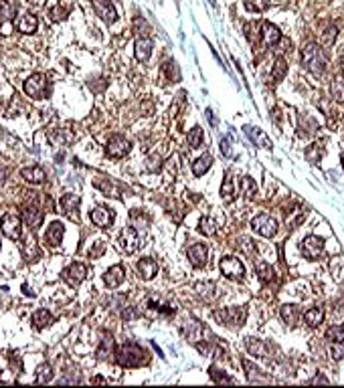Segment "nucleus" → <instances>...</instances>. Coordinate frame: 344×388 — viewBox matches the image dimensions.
Segmentation results:
<instances>
[{
    "label": "nucleus",
    "mask_w": 344,
    "mask_h": 388,
    "mask_svg": "<svg viewBox=\"0 0 344 388\" xmlns=\"http://www.w3.org/2000/svg\"><path fill=\"white\" fill-rule=\"evenodd\" d=\"M116 360L124 368H136L148 362V352L134 342H126L116 350Z\"/></svg>",
    "instance_id": "obj_1"
},
{
    "label": "nucleus",
    "mask_w": 344,
    "mask_h": 388,
    "mask_svg": "<svg viewBox=\"0 0 344 388\" xmlns=\"http://www.w3.org/2000/svg\"><path fill=\"white\" fill-rule=\"evenodd\" d=\"M302 63H304V67H306L308 71H312L314 75H320V73L324 71V65H326V59H324L322 49H320L318 45H314V43L306 45L304 51H302Z\"/></svg>",
    "instance_id": "obj_2"
},
{
    "label": "nucleus",
    "mask_w": 344,
    "mask_h": 388,
    "mask_svg": "<svg viewBox=\"0 0 344 388\" xmlns=\"http://www.w3.org/2000/svg\"><path fill=\"white\" fill-rule=\"evenodd\" d=\"M24 93L32 99H41L43 95L49 93V81L43 73H35L24 81Z\"/></svg>",
    "instance_id": "obj_3"
},
{
    "label": "nucleus",
    "mask_w": 344,
    "mask_h": 388,
    "mask_svg": "<svg viewBox=\"0 0 344 388\" xmlns=\"http://www.w3.org/2000/svg\"><path fill=\"white\" fill-rule=\"evenodd\" d=\"M245 316H247L245 307H225V309L215 312V318H217L219 322H223L225 326H231V328H239V326H243Z\"/></svg>",
    "instance_id": "obj_4"
},
{
    "label": "nucleus",
    "mask_w": 344,
    "mask_h": 388,
    "mask_svg": "<svg viewBox=\"0 0 344 388\" xmlns=\"http://www.w3.org/2000/svg\"><path fill=\"white\" fill-rule=\"evenodd\" d=\"M251 228L257 232V235H261V237H273L276 232H278V222H276V218H271L269 214H259V216H255L253 220H251Z\"/></svg>",
    "instance_id": "obj_5"
},
{
    "label": "nucleus",
    "mask_w": 344,
    "mask_h": 388,
    "mask_svg": "<svg viewBox=\"0 0 344 388\" xmlns=\"http://www.w3.org/2000/svg\"><path fill=\"white\" fill-rule=\"evenodd\" d=\"M219 267H221V273H223L227 279H243V275H245V267H243V263H241L237 257H225V259H221Z\"/></svg>",
    "instance_id": "obj_6"
},
{
    "label": "nucleus",
    "mask_w": 344,
    "mask_h": 388,
    "mask_svg": "<svg viewBox=\"0 0 344 388\" xmlns=\"http://www.w3.org/2000/svg\"><path fill=\"white\" fill-rule=\"evenodd\" d=\"M63 281L69 285V287H77L85 277H87V267L83 263H71L63 273H61Z\"/></svg>",
    "instance_id": "obj_7"
},
{
    "label": "nucleus",
    "mask_w": 344,
    "mask_h": 388,
    "mask_svg": "<svg viewBox=\"0 0 344 388\" xmlns=\"http://www.w3.org/2000/svg\"><path fill=\"white\" fill-rule=\"evenodd\" d=\"M0 228H2V232H4L8 239L18 241V239H20V216L14 214V212L4 214L2 220H0Z\"/></svg>",
    "instance_id": "obj_8"
},
{
    "label": "nucleus",
    "mask_w": 344,
    "mask_h": 388,
    "mask_svg": "<svg viewBox=\"0 0 344 388\" xmlns=\"http://www.w3.org/2000/svg\"><path fill=\"white\" fill-rule=\"evenodd\" d=\"M118 245H120V249H122L126 255H132V253L140 247V237H138V230H136V228H132V226L124 228V230H122V235H120V239H118Z\"/></svg>",
    "instance_id": "obj_9"
},
{
    "label": "nucleus",
    "mask_w": 344,
    "mask_h": 388,
    "mask_svg": "<svg viewBox=\"0 0 344 388\" xmlns=\"http://www.w3.org/2000/svg\"><path fill=\"white\" fill-rule=\"evenodd\" d=\"M322 251H324V241H322L320 237L310 235V237L304 239V243H302V255H304L306 259L316 261V259L322 255Z\"/></svg>",
    "instance_id": "obj_10"
},
{
    "label": "nucleus",
    "mask_w": 344,
    "mask_h": 388,
    "mask_svg": "<svg viewBox=\"0 0 344 388\" xmlns=\"http://www.w3.org/2000/svg\"><path fill=\"white\" fill-rule=\"evenodd\" d=\"M106 152H108L110 158H124L130 152V142L126 138H122V136H112L108 140Z\"/></svg>",
    "instance_id": "obj_11"
},
{
    "label": "nucleus",
    "mask_w": 344,
    "mask_h": 388,
    "mask_svg": "<svg viewBox=\"0 0 344 388\" xmlns=\"http://www.w3.org/2000/svg\"><path fill=\"white\" fill-rule=\"evenodd\" d=\"M61 210L71 218V220H79V196L77 194H65L61 198Z\"/></svg>",
    "instance_id": "obj_12"
},
{
    "label": "nucleus",
    "mask_w": 344,
    "mask_h": 388,
    "mask_svg": "<svg viewBox=\"0 0 344 388\" xmlns=\"http://www.w3.org/2000/svg\"><path fill=\"white\" fill-rule=\"evenodd\" d=\"M93 8H95L97 16H101V20H106L108 24H112L118 18V12H116L112 0H93Z\"/></svg>",
    "instance_id": "obj_13"
},
{
    "label": "nucleus",
    "mask_w": 344,
    "mask_h": 388,
    "mask_svg": "<svg viewBox=\"0 0 344 388\" xmlns=\"http://www.w3.org/2000/svg\"><path fill=\"white\" fill-rule=\"evenodd\" d=\"M243 132H245V136L255 144V146H259V148H265V150H271V140L263 134V130H259V128H253V126H245L243 128Z\"/></svg>",
    "instance_id": "obj_14"
},
{
    "label": "nucleus",
    "mask_w": 344,
    "mask_h": 388,
    "mask_svg": "<svg viewBox=\"0 0 344 388\" xmlns=\"http://www.w3.org/2000/svg\"><path fill=\"white\" fill-rule=\"evenodd\" d=\"M207 257H209V251H207V247L200 245V243H194V245L188 249V261H190L192 267H196V269H200V267L207 265Z\"/></svg>",
    "instance_id": "obj_15"
},
{
    "label": "nucleus",
    "mask_w": 344,
    "mask_h": 388,
    "mask_svg": "<svg viewBox=\"0 0 344 388\" xmlns=\"http://www.w3.org/2000/svg\"><path fill=\"white\" fill-rule=\"evenodd\" d=\"M124 279H126V269L122 267V265H114V267H110L106 273H104V281H106V285L108 287H120L122 283H124Z\"/></svg>",
    "instance_id": "obj_16"
},
{
    "label": "nucleus",
    "mask_w": 344,
    "mask_h": 388,
    "mask_svg": "<svg viewBox=\"0 0 344 388\" xmlns=\"http://www.w3.org/2000/svg\"><path fill=\"white\" fill-rule=\"evenodd\" d=\"M14 26H16L20 32H24V34H32V32L37 30V26H39V20H37V16H35V14L24 12V14L16 16Z\"/></svg>",
    "instance_id": "obj_17"
},
{
    "label": "nucleus",
    "mask_w": 344,
    "mask_h": 388,
    "mask_svg": "<svg viewBox=\"0 0 344 388\" xmlns=\"http://www.w3.org/2000/svg\"><path fill=\"white\" fill-rule=\"evenodd\" d=\"M89 216H91V222H93L95 226H99V228H108V226H112V222H114V212H112L110 208H104V206L91 210Z\"/></svg>",
    "instance_id": "obj_18"
},
{
    "label": "nucleus",
    "mask_w": 344,
    "mask_h": 388,
    "mask_svg": "<svg viewBox=\"0 0 344 388\" xmlns=\"http://www.w3.org/2000/svg\"><path fill=\"white\" fill-rule=\"evenodd\" d=\"M24 222H26V226L30 230H37L43 224V210L37 204H28L24 208Z\"/></svg>",
    "instance_id": "obj_19"
},
{
    "label": "nucleus",
    "mask_w": 344,
    "mask_h": 388,
    "mask_svg": "<svg viewBox=\"0 0 344 388\" xmlns=\"http://www.w3.org/2000/svg\"><path fill=\"white\" fill-rule=\"evenodd\" d=\"M63 235H65V226H63L59 220H55V222H51V226L47 228L45 241H47L49 247H59L61 241H63Z\"/></svg>",
    "instance_id": "obj_20"
},
{
    "label": "nucleus",
    "mask_w": 344,
    "mask_h": 388,
    "mask_svg": "<svg viewBox=\"0 0 344 388\" xmlns=\"http://www.w3.org/2000/svg\"><path fill=\"white\" fill-rule=\"evenodd\" d=\"M136 269H138L140 277H142V279H146V281H150L152 277H156V275H158V263H156L154 259H150V257L142 259V261L136 265Z\"/></svg>",
    "instance_id": "obj_21"
},
{
    "label": "nucleus",
    "mask_w": 344,
    "mask_h": 388,
    "mask_svg": "<svg viewBox=\"0 0 344 388\" xmlns=\"http://www.w3.org/2000/svg\"><path fill=\"white\" fill-rule=\"evenodd\" d=\"M261 34H263L265 45H269V47L278 45V43H280V38H282L280 28H278L276 24H271V22H263V24H261Z\"/></svg>",
    "instance_id": "obj_22"
},
{
    "label": "nucleus",
    "mask_w": 344,
    "mask_h": 388,
    "mask_svg": "<svg viewBox=\"0 0 344 388\" xmlns=\"http://www.w3.org/2000/svg\"><path fill=\"white\" fill-rule=\"evenodd\" d=\"M20 176L30 184H43L45 182V170L41 166H28L20 170Z\"/></svg>",
    "instance_id": "obj_23"
},
{
    "label": "nucleus",
    "mask_w": 344,
    "mask_h": 388,
    "mask_svg": "<svg viewBox=\"0 0 344 388\" xmlns=\"http://www.w3.org/2000/svg\"><path fill=\"white\" fill-rule=\"evenodd\" d=\"M182 330H184L186 338H188L192 344H198V342L202 340V326H200L198 322H194V320H186Z\"/></svg>",
    "instance_id": "obj_24"
},
{
    "label": "nucleus",
    "mask_w": 344,
    "mask_h": 388,
    "mask_svg": "<svg viewBox=\"0 0 344 388\" xmlns=\"http://www.w3.org/2000/svg\"><path fill=\"white\" fill-rule=\"evenodd\" d=\"M150 55H152V41L148 36H140L136 41V59L144 63L150 59Z\"/></svg>",
    "instance_id": "obj_25"
},
{
    "label": "nucleus",
    "mask_w": 344,
    "mask_h": 388,
    "mask_svg": "<svg viewBox=\"0 0 344 388\" xmlns=\"http://www.w3.org/2000/svg\"><path fill=\"white\" fill-rule=\"evenodd\" d=\"M114 338H112V334H106L104 338H101V344H99V348H97V358L99 360H108V358H112L114 356Z\"/></svg>",
    "instance_id": "obj_26"
},
{
    "label": "nucleus",
    "mask_w": 344,
    "mask_h": 388,
    "mask_svg": "<svg viewBox=\"0 0 344 388\" xmlns=\"http://www.w3.org/2000/svg\"><path fill=\"white\" fill-rule=\"evenodd\" d=\"M93 184L101 190V192L110 194V196H114V198H122V192H120V188L112 182V180H108V178H104V176H97L95 180H93Z\"/></svg>",
    "instance_id": "obj_27"
},
{
    "label": "nucleus",
    "mask_w": 344,
    "mask_h": 388,
    "mask_svg": "<svg viewBox=\"0 0 344 388\" xmlns=\"http://www.w3.org/2000/svg\"><path fill=\"white\" fill-rule=\"evenodd\" d=\"M304 320H306V324H308L310 328H316V326H320V324L324 322V309H322V307H310V309L304 314Z\"/></svg>",
    "instance_id": "obj_28"
},
{
    "label": "nucleus",
    "mask_w": 344,
    "mask_h": 388,
    "mask_svg": "<svg viewBox=\"0 0 344 388\" xmlns=\"http://www.w3.org/2000/svg\"><path fill=\"white\" fill-rule=\"evenodd\" d=\"M53 324V316L47 312V309H37L35 314H32V326L37 328V330H43V328H47V326H51Z\"/></svg>",
    "instance_id": "obj_29"
},
{
    "label": "nucleus",
    "mask_w": 344,
    "mask_h": 388,
    "mask_svg": "<svg viewBox=\"0 0 344 388\" xmlns=\"http://www.w3.org/2000/svg\"><path fill=\"white\" fill-rule=\"evenodd\" d=\"M322 156H324V142H316L306 150V160L310 164H318L322 160Z\"/></svg>",
    "instance_id": "obj_30"
},
{
    "label": "nucleus",
    "mask_w": 344,
    "mask_h": 388,
    "mask_svg": "<svg viewBox=\"0 0 344 388\" xmlns=\"http://www.w3.org/2000/svg\"><path fill=\"white\" fill-rule=\"evenodd\" d=\"M196 291L200 297H204L207 301L217 297V285L213 281H204V283H196Z\"/></svg>",
    "instance_id": "obj_31"
},
{
    "label": "nucleus",
    "mask_w": 344,
    "mask_h": 388,
    "mask_svg": "<svg viewBox=\"0 0 344 388\" xmlns=\"http://www.w3.org/2000/svg\"><path fill=\"white\" fill-rule=\"evenodd\" d=\"M211 164H213V158H211L209 154L200 156L196 162H192V174H194V176H202V174L211 168Z\"/></svg>",
    "instance_id": "obj_32"
},
{
    "label": "nucleus",
    "mask_w": 344,
    "mask_h": 388,
    "mask_svg": "<svg viewBox=\"0 0 344 388\" xmlns=\"http://www.w3.org/2000/svg\"><path fill=\"white\" fill-rule=\"evenodd\" d=\"M243 366H245V370H247V378H249V382H259V384L269 382V378H267V376H261V370H259L257 366H251V362L245 360Z\"/></svg>",
    "instance_id": "obj_33"
},
{
    "label": "nucleus",
    "mask_w": 344,
    "mask_h": 388,
    "mask_svg": "<svg viewBox=\"0 0 344 388\" xmlns=\"http://www.w3.org/2000/svg\"><path fill=\"white\" fill-rule=\"evenodd\" d=\"M16 14V2L14 0H2L0 2V18L2 20H12Z\"/></svg>",
    "instance_id": "obj_34"
},
{
    "label": "nucleus",
    "mask_w": 344,
    "mask_h": 388,
    "mask_svg": "<svg viewBox=\"0 0 344 388\" xmlns=\"http://www.w3.org/2000/svg\"><path fill=\"white\" fill-rule=\"evenodd\" d=\"M221 194H223V200L229 204V202H233V198H235V186H233V178L227 174L225 176V180H223V186H221Z\"/></svg>",
    "instance_id": "obj_35"
},
{
    "label": "nucleus",
    "mask_w": 344,
    "mask_h": 388,
    "mask_svg": "<svg viewBox=\"0 0 344 388\" xmlns=\"http://www.w3.org/2000/svg\"><path fill=\"white\" fill-rule=\"evenodd\" d=\"M186 144H188L190 148H198V146H202V130H200L198 126H196V128H192V130L188 132Z\"/></svg>",
    "instance_id": "obj_36"
},
{
    "label": "nucleus",
    "mask_w": 344,
    "mask_h": 388,
    "mask_svg": "<svg viewBox=\"0 0 344 388\" xmlns=\"http://www.w3.org/2000/svg\"><path fill=\"white\" fill-rule=\"evenodd\" d=\"M247 348H249V352L253 354V356H259V358H267L265 354V344H261L259 340H251V338H247Z\"/></svg>",
    "instance_id": "obj_37"
},
{
    "label": "nucleus",
    "mask_w": 344,
    "mask_h": 388,
    "mask_svg": "<svg viewBox=\"0 0 344 388\" xmlns=\"http://www.w3.org/2000/svg\"><path fill=\"white\" fill-rule=\"evenodd\" d=\"M51 380H53V368H51L49 364L39 366V372H37V382H39V384H47V382H51Z\"/></svg>",
    "instance_id": "obj_38"
},
{
    "label": "nucleus",
    "mask_w": 344,
    "mask_h": 388,
    "mask_svg": "<svg viewBox=\"0 0 344 388\" xmlns=\"http://www.w3.org/2000/svg\"><path fill=\"white\" fill-rule=\"evenodd\" d=\"M298 316H300V309H298L296 305H284V307H282V318H284L288 324H296Z\"/></svg>",
    "instance_id": "obj_39"
},
{
    "label": "nucleus",
    "mask_w": 344,
    "mask_h": 388,
    "mask_svg": "<svg viewBox=\"0 0 344 388\" xmlns=\"http://www.w3.org/2000/svg\"><path fill=\"white\" fill-rule=\"evenodd\" d=\"M286 71H288V63H286V59H278L276 65H273V73H271V77H273L276 81H280V79H284Z\"/></svg>",
    "instance_id": "obj_40"
},
{
    "label": "nucleus",
    "mask_w": 344,
    "mask_h": 388,
    "mask_svg": "<svg viewBox=\"0 0 344 388\" xmlns=\"http://www.w3.org/2000/svg\"><path fill=\"white\" fill-rule=\"evenodd\" d=\"M200 232L207 235V237L217 235V222H215L213 218H202V220H200Z\"/></svg>",
    "instance_id": "obj_41"
},
{
    "label": "nucleus",
    "mask_w": 344,
    "mask_h": 388,
    "mask_svg": "<svg viewBox=\"0 0 344 388\" xmlns=\"http://www.w3.org/2000/svg\"><path fill=\"white\" fill-rule=\"evenodd\" d=\"M257 273H259V277H261L263 281L273 279V269H271L269 263H265V261H257Z\"/></svg>",
    "instance_id": "obj_42"
},
{
    "label": "nucleus",
    "mask_w": 344,
    "mask_h": 388,
    "mask_svg": "<svg viewBox=\"0 0 344 388\" xmlns=\"http://www.w3.org/2000/svg\"><path fill=\"white\" fill-rule=\"evenodd\" d=\"M245 6L253 12H265L269 8V0H245Z\"/></svg>",
    "instance_id": "obj_43"
},
{
    "label": "nucleus",
    "mask_w": 344,
    "mask_h": 388,
    "mask_svg": "<svg viewBox=\"0 0 344 388\" xmlns=\"http://www.w3.org/2000/svg\"><path fill=\"white\" fill-rule=\"evenodd\" d=\"M326 338L330 342H342L344 340V326H332L328 332H326Z\"/></svg>",
    "instance_id": "obj_44"
},
{
    "label": "nucleus",
    "mask_w": 344,
    "mask_h": 388,
    "mask_svg": "<svg viewBox=\"0 0 344 388\" xmlns=\"http://www.w3.org/2000/svg\"><path fill=\"white\" fill-rule=\"evenodd\" d=\"M67 12H69V10H67L65 6H55V8L49 10V18H51L53 22H57V20H63V18L67 16Z\"/></svg>",
    "instance_id": "obj_45"
},
{
    "label": "nucleus",
    "mask_w": 344,
    "mask_h": 388,
    "mask_svg": "<svg viewBox=\"0 0 344 388\" xmlns=\"http://www.w3.org/2000/svg\"><path fill=\"white\" fill-rule=\"evenodd\" d=\"M241 186H243V194H245L247 198H251V196L255 194V182H253L249 176H243V178H241Z\"/></svg>",
    "instance_id": "obj_46"
},
{
    "label": "nucleus",
    "mask_w": 344,
    "mask_h": 388,
    "mask_svg": "<svg viewBox=\"0 0 344 388\" xmlns=\"http://www.w3.org/2000/svg\"><path fill=\"white\" fill-rule=\"evenodd\" d=\"M330 356H332L334 360H342L344 358V344L342 342H332V346H330Z\"/></svg>",
    "instance_id": "obj_47"
},
{
    "label": "nucleus",
    "mask_w": 344,
    "mask_h": 388,
    "mask_svg": "<svg viewBox=\"0 0 344 388\" xmlns=\"http://www.w3.org/2000/svg\"><path fill=\"white\" fill-rule=\"evenodd\" d=\"M245 34H247L249 43H257V38H259V34H257V24H255V22H247V24H245Z\"/></svg>",
    "instance_id": "obj_48"
},
{
    "label": "nucleus",
    "mask_w": 344,
    "mask_h": 388,
    "mask_svg": "<svg viewBox=\"0 0 344 388\" xmlns=\"http://www.w3.org/2000/svg\"><path fill=\"white\" fill-rule=\"evenodd\" d=\"M211 376H213V380H215V382H225V384H233V382H235L231 376H227V374L219 372L217 368H211Z\"/></svg>",
    "instance_id": "obj_49"
},
{
    "label": "nucleus",
    "mask_w": 344,
    "mask_h": 388,
    "mask_svg": "<svg viewBox=\"0 0 344 388\" xmlns=\"http://www.w3.org/2000/svg\"><path fill=\"white\" fill-rule=\"evenodd\" d=\"M332 95H334V99L336 101H344V83L342 81H334L332 83Z\"/></svg>",
    "instance_id": "obj_50"
},
{
    "label": "nucleus",
    "mask_w": 344,
    "mask_h": 388,
    "mask_svg": "<svg viewBox=\"0 0 344 388\" xmlns=\"http://www.w3.org/2000/svg\"><path fill=\"white\" fill-rule=\"evenodd\" d=\"M104 251H106V243H104V241H97V243H95V247H93V249H89V257H91V259H97Z\"/></svg>",
    "instance_id": "obj_51"
},
{
    "label": "nucleus",
    "mask_w": 344,
    "mask_h": 388,
    "mask_svg": "<svg viewBox=\"0 0 344 388\" xmlns=\"http://www.w3.org/2000/svg\"><path fill=\"white\" fill-rule=\"evenodd\" d=\"M334 38H336V28H332V26H330V28L322 34V43L328 47V45H332V43H334Z\"/></svg>",
    "instance_id": "obj_52"
},
{
    "label": "nucleus",
    "mask_w": 344,
    "mask_h": 388,
    "mask_svg": "<svg viewBox=\"0 0 344 388\" xmlns=\"http://www.w3.org/2000/svg\"><path fill=\"white\" fill-rule=\"evenodd\" d=\"M130 216H132V220H134V222H140V226H146V224H148V216H146V214H142V212H138V210H132V214H130Z\"/></svg>",
    "instance_id": "obj_53"
},
{
    "label": "nucleus",
    "mask_w": 344,
    "mask_h": 388,
    "mask_svg": "<svg viewBox=\"0 0 344 388\" xmlns=\"http://www.w3.org/2000/svg\"><path fill=\"white\" fill-rule=\"evenodd\" d=\"M221 152H223L227 158H231V156H233V150H231V144H229V140H227V138H223V140H221Z\"/></svg>",
    "instance_id": "obj_54"
},
{
    "label": "nucleus",
    "mask_w": 344,
    "mask_h": 388,
    "mask_svg": "<svg viewBox=\"0 0 344 388\" xmlns=\"http://www.w3.org/2000/svg\"><path fill=\"white\" fill-rule=\"evenodd\" d=\"M162 160H160V156H154V158H150V164H148V170L150 172H154V170H158L162 164H160Z\"/></svg>",
    "instance_id": "obj_55"
},
{
    "label": "nucleus",
    "mask_w": 344,
    "mask_h": 388,
    "mask_svg": "<svg viewBox=\"0 0 344 388\" xmlns=\"http://www.w3.org/2000/svg\"><path fill=\"white\" fill-rule=\"evenodd\" d=\"M0 32H2V34H10V32H12V24H10V20H4V22L0 24Z\"/></svg>",
    "instance_id": "obj_56"
},
{
    "label": "nucleus",
    "mask_w": 344,
    "mask_h": 388,
    "mask_svg": "<svg viewBox=\"0 0 344 388\" xmlns=\"http://www.w3.org/2000/svg\"><path fill=\"white\" fill-rule=\"evenodd\" d=\"M6 178H8V168H4V166H0V186L6 182Z\"/></svg>",
    "instance_id": "obj_57"
},
{
    "label": "nucleus",
    "mask_w": 344,
    "mask_h": 388,
    "mask_svg": "<svg viewBox=\"0 0 344 388\" xmlns=\"http://www.w3.org/2000/svg\"><path fill=\"white\" fill-rule=\"evenodd\" d=\"M310 382H312V384H318V382H320V384H328V380H326V378H324V376H320V374H318V376H316V378H312V380H310Z\"/></svg>",
    "instance_id": "obj_58"
},
{
    "label": "nucleus",
    "mask_w": 344,
    "mask_h": 388,
    "mask_svg": "<svg viewBox=\"0 0 344 388\" xmlns=\"http://www.w3.org/2000/svg\"><path fill=\"white\" fill-rule=\"evenodd\" d=\"M93 382H97V384H106V380H104V378H99V376H97V378H93Z\"/></svg>",
    "instance_id": "obj_59"
},
{
    "label": "nucleus",
    "mask_w": 344,
    "mask_h": 388,
    "mask_svg": "<svg viewBox=\"0 0 344 388\" xmlns=\"http://www.w3.org/2000/svg\"><path fill=\"white\" fill-rule=\"evenodd\" d=\"M28 2H30V4H43L45 0H28Z\"/></svg>",
    "instance_id": "obj_60"
},
{
    "label": "nucleus",
    "mask_w": 344,
    "mask_h": 388,
    "mask_svg": "<svg viewBox=\"0 0 344 388\" xmlns=\"http://www.w3.org/2000/svg\"><path fill=\"white\" fill-rule=\"evenodd\" d=\"M340 67H342V73H344V55H342V59H340Z\"/></svg>",
    "instance_id": "obj_61"
},
{
    "label": "nucleus",
    "mask_w": 344,
    "mask_h": 388,
    "mask_svg": "<svg viewBox=\"0 0 344 388\" xmlns=\"http://www.w3.org/2000/svg\"><path fill=\"white\" fill-rule=\"evenodd\" d=\"M342 168H344V154H342Z\"/></svg>",
    "instance_id": "obj_62"
}]
</instances>
